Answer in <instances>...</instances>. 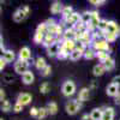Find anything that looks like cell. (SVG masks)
<instances>
[{
  "mask_svg": "<svg viewBox=\"0 0 120 120\" xmlns=\"http://www.w3.org/2000/svg\"><path fill=\"white\" fill-rule=\"evenodd\" d=\"M23 107H24L23 105H21L19 102H16L15 106H13V112H15V113H19V112L23 109Z\"/></svg>",
  "mask_w": 120,
  "mask_h": 120,
  "instance_id": "74e56055",
  "label": "cell"
},
{
  "mask_svg": "<svg viewBox=\"0 0 120 120\" xmlns=\"http://www.w3.org/2000/svg\"><path fill=\"white\" fill-rule=\"evenodd\" d=\"M58 40H59V37L56 36V35H53V34H47L46 36H45V41H43V46L46 47V48H48V47H51V46H53L54 43H58Z\"/></svg>",
  "mask_w": 120,
  "mask_h": 120,
  "instance_id": "ba28073f",
  "label": "cell"
},
{
  "mask_svg": "<svg viewBox=\"0 0 120 120\" xmlns=\"http://www.w3.org/2000/svg\"><path fill=\"white\" fill-rule=\"evenodd\" d=\"M6 64H7V63L5 61V59H4V58L1 56V58H0V71H1V72H3V70L5 68Z\"/></svg>",
  "mask_w": 120,
  "mask_h": 120,
  "instance_id": "b9f144b4",
  "label": "cell"
},
{
  "mask_svg": "<svg viewBox=\"0 0 120 120\" xmlns=\"http://www.w3.org/2000/svg\"><path fill=\"white\" fill-rule=\"evenodd\" d=\"M46 66H47V63H46L45 58L38 56V58L36 59V61H35V67L38 70V71H42V70H43Z\"/></svg>",
  "mask_w": 120,
  "mask_h": 120,
  "instance_id": "cb8c5ba5",
  "label": "cell"
},
{
  "mask_svg": "<svg viewBox=\"0 0 120 120\" xmlns=\"http://www.w3.org/2000/svg\"><path fill=\"white\" fill-rule=\"evenodd\" d=\"M60 46H61V48H64L68 54H71L76 49L77 41H73V40H63L61 43H60Z\"/></svg>",
  "mask_w": 120,
  "mask_h": 120,
  "instance_id": "52a82bcc",
  "label": "cell"
},
{
  "mask_svg": "<svg viewBox=\"0 0 120 120\" xmlns=\"http://www.w3.org/2000/svg\"><path fill=\"white\" fill-rule=\"evenodd\" d=\"M31 58V51L29 47H23L18 53V59L23 60V61H29V59Z\"/></svg>",
  "mask_w": 120,
  "mask_h": 120,
  "instance_id": "9c48e42d",
  "label": "cell"
},
{
  "mask_svg": "<svg viewBox=\"0 0 120 120\" xmlns=\"http://www.w3.org/2000/svg\"><path fill=\"white\" fill-rule=\"evenodd\" d=\"M97 88V82L96 81H91V83H90V86H89V89L91 90V89H96Z\"/></svg>",
  "mask_w": 120,
  "mask_h": 120,
  "instance_id": "f6af8a7d",
  "label": "cell"
},
{
  "mask_svg": "<svg viewBox=\"0 0 120 120\" xmlns=\"http://www.w3.org/2000/svg\"><path fill=\"white\" fill-rule=\"evenodd\" d=\"M91 47L95 49L96 52H109L111 51L109 43L106 41L105 38H100V40H95V41H93Z\"/></svg>",
  "mask_w": 120,
  "mask_h": 120,
  "instance_id": "3957f363",
  "label": "cell"
},
{
  "mask_svg": "<svg viewBox=\"0 0 120 120\" xmlns=\"http://www.w3.org/2000/svg\"><path fill=\"white\" fill-rule=\"evenodd\" d=\"M36 31L41 33V34H43V35H47V34H48V26H47V23L43 22V23H41V24H38V25H37V29H36Z\"/></svg>",
  "mask_w": 120,
  "mask_h": 120,
  "instance_id": "f546056e",
  "label": "cell"
},
{
  "mask_svg": "<svg viewBox=\"0 0 120 120\" xmlns=\"http://www.w3.org/2000/svg\"><path fill=\"white\" fill-rule=\"evenodd\" d=\"M61 91H63V95L66 96V97L72 96L76 93V84H75V82H72V81L64 82V84L61 86Z\"/></svg>",
  "mask_w": 120,
  "mask_h": 120,
  "instance_id": "277c9868",
  "label": "cell"
},
{
  "mask_svg": "<svg viewBox=\"0 0 120 120\" xmlns=\"http://www.w3.org/2000/svg\"><path fill=\"white\" fill-rule=\"evenodd\" d=\"M64 22L66 24L70 25V28H73L75 25H77L79 22H82V15L78 12H73L71 16H68L66 19H64Z\"/></svg>",
  "mask_w": 120,
  "mask_h": 120,
  "instance_id": "8992f818",
  "label": "cell"
},
{
  "mask_svg": "<svg viewBox=\"0 0 120 120\" xmlns=\"http://www.w3.org/2000/svg\"><path fill=\"white\" fill-rule=\"evenodd\" d=\"M31 100H33V96L30 95V94H28V93H21L18 95V97H17V102H19L21 105H23V106H28L30 102H31Z\"/></svg>",
  "mask_w": 120,
  "mask_h": 120,
  "instance_id": "30bf717a",
  "label": "cell"
},
{
  "mask_svg": "<svg viewBox=\"0 0 120 120\" xmlns=\"http://www.w3.org/2000/svg\"><path fill=\"white\" fill-rule=\"evenodd\" d=\"M119 89H120V86L118 85V84H114V83H111L108 86H107V89H106V93H107V95L108 96H112V97H115L120 91H119Z\"/></svg>",
  "mask_w": 120,
  "mask_h": 120,
  "instance_id": "5bb4252c",
  "label": "cell"
},
{
  "mask_svg": "<svg viewBox=\"0 0 120 120\" xmlns=\"http://www.w3.org/2000/svg\"><path fill=\"white\" fill-rule=\"evenodd\" d=\"M114 102H115V105H118V106H120V93L114 97Z\"/></svg>",
  "mask_w": 120,
  "mask_h": 120,
  "instance_id": "bcb514c9",
  "label": "cell"
},
{
  "mask_svg": "<svg viewBox=\"0 0 120 120\" xmlns=\"http://www.w3.org/2000/svg\"><path fill=\"white\" fill-rule=\"evenodd\" d=\"M83 56H84L86 60H91V59L96 58V51H95L93 47H91V48H86Z\"/></svg>",
  "mask_w": 120,
  "mask_h": 120,
  "instance_id": "d4e9b609",
  "label": "cell"
},
{
  "mask_svg": "<svg viewBox=\"0 0 120 120\" xmlns=\"http://www.w3.org/2000/svg\"><path fill=\"white\" fill-rule=\"evenodd\" d=\"M83 55H84V52L81 51V49H78V48H76L75 51L70 54V59H71L72 61H77V60H79Z\"/></svg>",
  "mask_w": 120,
  "mask_h": 120,
  "instance_id": "603a6c76",
  "label": "cell"
},
{
  "mask_svg": "<svg viewBox=\"0 0 120 120\" xmlns=\"http://www.w3.org/2000/svg\"><path fill=\"white\" fill-rule=\"evenodd\" d=\"M30 115L34 116V118H37L38 116V108L31 107V109H30Z\"/></svg>",
  "mask_w": 120,
  "mask_h": 120,
  "instance_id": "ab89813d",
  "label": "cell"
},
{
  "mask_svg": "<svg viewBox=\"0 0 120 120\" xmlns=\"http://www.w3.org/2000/svg\"><path fill=\"white\" fill-rule=\"evenodd\" d=\"M106 33H112L115 34L116 36H120V26L118 23H115L114 21H108V28Z\"/></svg>",
  "mask_w": 120,
  "mask_h": 120,
  "instance_id": "8fae6325",
  "label": "cell"
},
{
  "mask_svg": "<svg viewBox=\"0 0 120 120\" xmlns=\"http://www.w3.org/2000/svg\"><path fill=\"white\" fill-rule=\"evenodd\" d=\"M90 4L95 5V6H101V5L106 4V0H90Z\"/></svg>",
  "mask_w": 120,
  "mask_h": 120,
  "instance_id": "f35d334b",
  "label": "cell"
},
{
  "mask_svg": "<svg viewBox=\"0 0 120 120\" xmlns=\"http://www.w3.org/2000/svg\"><path fill=\"white\" fill-rule=\"evenodd\" d=\"M63 10H64V6H63V4L60 1H53L52 3V5H51V12L53 15H59V13L61 15Z\"/></svg>",
  "mask_w": 120,
  "mask_h": 120,
  "instance_id": "e0dca14e",
  "label": "cell"
},
{
  "mask_svg": "<svg viewBox=\"0 0 120 120\" xmlns=\"http://www.w3.org/2000/svg\"><path fill=\"white\" fill-rule=\"evenodd\" d=\"M3 78H4V81H5L6 83H12V82L15 81V77H12L11 75H6V76H4Z\"/></svg>",
  "mask_w": 120,
  "mask_h": 120,
  "instance_id": "60d3db41",
  "label": "cell"
},
{
  "mask_svg": "<svg viewBox=\"0 0 120 120\" xmlns=\"http://www.w3.org/2000/svg\"><path fill=\"white\" fill-rule=\"evenodd\" d=\"M11 109H12V106H11V103H10L8 100H5L4 102H1V111L3 112L7 113V112L11 111Z\"/></svg>",
  "mask_w": 120,
  "mask_h": 120,
  "instance_id": "836d02e7",
  "label": "cell"
},
{
  "mask_svg": "<svg viewBox=\"0 0 120 120\" xmlns=\"http://www.w3.org/2000/svg\"><path fill=\"white\" fill-rule=\"evenodd\" d=\"M114 108L113 107H107L103 109V114L101 120H113L114 119Z\"/></svg>",
  "mask_w": 120,
  "mask_h": 120,
  "instance_id": "2e32d148",
  "label": "cell"
},
{
  "mask_svg": "<svg viewBox=\"0 0 120 120\" xmlns=\"http://www.w3.org/2000/svg\"><path fill=\"white\" fill-rule=\"evenodd\" d=\"M52 73V67H51V65H47L42 71H41V76H43V77H48L49 75Z\"/></svg>",
  "mask_w": 120,
  "mask_h": 120,
  "instance_id": "8d00e7d4",
  "label": "cell"
},
{
  "mask_svg": "<svg viewBox=\"0 0 120 120\" xmlns=\"http://www.w3.org/2000/svg\"><path fill=\"white\" fill-rule=\"evenodd\" d=\"M76 37H77V33L73 28H66L64 30L63 40H73V41H76Z\"/></svg>",
  "mask_w": 120,
  "mask_h": 120,
  "instance_id": "4fadbf2b",
  "label": "cell"
},
{
  "mask_svg": "<svg viewBox=\"0 0 120 120\" xmlns=\"http://www.w3.org/2000/svg\"><path fill=\"white\" fill-rule=\"evenodd\" d=\"M13 68H15V72L17 73V75H21V76H23L25 72H28L29 71V63L28 61H23V60H17V61L15 63V66H13Z\"/></svg>",
  "mask_w": 120,
  "mask_h": 120,
  "instance_id": "5b68a950",
  "label": "cell"
},
{
  "mask_svg": "<svg viewBox=\"0 0 120 120\" xmlns=\"http://www.w3.org/2000/svg\"><path fill=\"white\" fill-rule=\"evenodd\" d=\"M5 90L4 89H0V101H1V102H4L5 101Z\"/></svg>",
  "mask_w": 120,
  "mask_h": 120,
  "instance_id": "ee69618b",
  "label": "cell"
},
{
  "mask_svg": "<svg viewBox=\"0 0 120 120\" xmlns=\"http://www.w3.org/2000/svg\"><path fill=\"white\" fill-rule=\"evenodd\" d=\"M46 49H47V55H48V56H51V58L58 56V54H59V52H60V43H59V42H58V43H54L53 46L48 47V48H46Z\"/></svg>",
  "mask_w": 120,
  "mask_h": 120,
  "instance_id": "9a60e30c",
  "label": "cell"
},
{
  "mask_svg": "<svg viewBox=\"0 0 120 120\" xmlns=\"http://www.w3.org/2000/svg\"><path fill=\"white\" fill-rule=\"evenodd\" d=\"M101 64L105 66L106 71H112V70H114V67H115V61H114V59L111 58V56H109L106 61H103V63H101Z\"/></svg>",
  "mask_w": 120,
  "mask_h": 120,
  "instance_id": "44dd1931",
  "label": "cell"
},
{
  "mask_svg": "<svg viewBox=\"0 0 120 120\" xmlns=\"http://www.w3.org/2000/svg\"><path fill=\"white\" fill-rule=\"evenodd\" d=\"M106 72H107V71H106V68H105V66H103L102 64H97V65H95V66L93 67V75H94L95 77H101V76H103Z\"/></svg>",
  "mask_w": 120,
  "mask_h": 120,
  "instance_id": "d6986e66",
  "label": "cell"
},
{
  "mask_svg": "<svg viewBox=\"0 0 120 120\" xmlns=\"http://www.w3.org/2000/svg\"><path fill=\"white\" fill-rule=\"evenodd\" d=\"M48 114H49V112H48L47 107H41V108H38V116H37V119L43 120Z\"/></svg>",
  "mask_w": 120,
  "mask_h": 120,
  "instance_id": "f1b7e54d",
  "label": "cell"
},
{
  "mask_svg": "<svg viewBox=\"0 0 120 120\" xmlns=\"http://www.w3.org/2000/svg\"><path fill=\"white\" fill-rule=\"evenodd\" d=\"M0 120H4V119H0Z\"/></svg>",
  "mask_w": 120,
  "mask_h": 120,
  "instance_id": "7dc6e473",
  "label": "cell"
},
{
  "mask_svg": "<svg viewBox=\"0 0 120 120\" xmlns=\"http://www.w3.org/2000/svg\"><path fill=\"white\" fill-rule=\"evenodd\" d=\"M107 28H108V21L107 19H101V22H100V24L97 26V30L98 31H102V33H106Z\"/></svg>",
  "mask_w": 120,
  "mask_h": 120,
  "instance_id": "4dcf8cb0",
  "label": "cell"
},
{
  "mask_svg": "<svg viewBox=\"0 0 120 120\" xmlns=\"http://www.w3.org/2000/svg\"><path fill=\"white\" fill-rule=\"evenodd\" d=\"M109 56H111V55H109L108 52H96V58H97L101 63L106 61V60H107Z\"/></svg>",
  "mask_w": 120,
  "mask_h": 120,
  "instance_id": "83f0119b",
  "label": "cell"
},
{
  "mask_svg": "<svg viewBox=\"0 0 120 120\" xmlns=\"http://www.w3.org/2000/svg\"><path fill=\"white\" fill-rule=\"evenodd\" d=\"M45 36L46 35H43V34H41V33H38V31H36L35 33V35H34V42L35 43H43V41H45Z\"/></svg>",
  "mask_w": 120,
  "mask_h": 120,
  "instance_id": "1f68e13d",
  "label": "cell"
},
{
  "mask_svg": "<svg viewBox=\"0 0 120 120\" xmlns=\"http://www.w3.org/2000/svg\"><path fill=\"white\" fill-rule=\"evenodd\" d=\"M81 108H82V105L78 100H70V101H67L66 105H65V111L70 115L77 114L79 111H81Z\"/></svg>",
  "mask_w": 120,
  "mask_h": 120,
  "instance_id": "7a4b0ae2",
  "label": "cell"
},
{
  "mask_svg": "<svg viewBox=\"0 0 120 120\" xmlns=\"http://www.w3.org/2000/svg\"><path fill=\"white\" fill-rule=\"evenodd\" d=\"M102 114H103L102 108H94L90 112V120H101Z\"/></svg>",
  "mask_w": 120,
  "mask_h": 120,
  "instance_id": "ffe728a7",
  "label": "cell"
},
{
  "mask_svg": "<svg viewBox=\"0 0 120 120\" xmlns=\"http://www.w3.org/2000/svg\"><path fill=\"white\" fill-rule=\"evenodd\" d=\"M90 97V89L89 88H82L81 90H79V93H78V101L79 102H85L88 101Z\"/></svg>",
  "mask_w": 120,
  "mask_h": 120,
  "instance_id": "7c38bea8",
  "label": "cell"
},
{
  "mask_svg": "<svg viewBox=\"0 0 120 120\" xmlns=\"http://www.w3.org/2000/svg\"><path fill=\"white\" fill-rule=\"evenodd\" d=\"M29 13H30L29 6L28 5H23V6H21L19 8H17L16 11H15L12 18H13V21L16 23H21V22H23L24 19L29 16Z\"/></svg>",
  "mask_w": 120,
  "mask_h": 120,
  "instance_id": "6da1fadb",
  "label": "cell"
},
{
  "mask_svg": "<svg viewBox=\"0 0 120 120\" xmlns=\"http://www.w3.org/2000/svg\"><path fill=\"white\" fill-rule=\"evenodd\" d=\"M47 109H48V112L51 115H55L58 113V103L54 101H51L47 105Z\"/></svg>",
  "mask_w": 120,
  "mask_h": 120,
  "instance_id": "484cf974",
  "label": "cell"
},
{
  "mask_svg": "<svg viewBox=\"0 0 120 120\" xmlns=\"http://www.w3.org/2000/svg\"><path fill=\"white\" fill-rule=\"evenodd\" d=\"M118 37H119V36H116L115 34H112V33H105V40H106L108 43L114 42Z\"/></svg>",
  "mask_w": 120,
  "mask_h": 120,
  "instance_id": "d6a6232c",
  "label": "cell"
},
{
  "mask_svg": "<svg viewBox=\"0 0 120 120\" xmlns=\"http://www.w3.org/2000/svg\"><path fill=\"white\" fill-rule=\"evenodd\" d=\"M1 56L5 59L6 63H12L15 60V58H16V54L13 53V51H8V49H6V51L3 53Z\"/></svg>",
  "mask_w": 120,
  "mask_h": 120,
  "instance_id": "7402d4cb",
  "label": "cell"
},
{
  "mask_svg": "<svg viewBox=\"0 0 120 120\" xmlns=\"http://www.w3.org/2000/svg\"><path fill=\"white\" fill-rule=\"evenodd\" d=\"M90 19H91V13H90V11H85V12L82 13V23L88 25V23L90 22Z\"/></svg>",
  "mask_w": 120,
  "mask_h": 120,
  "instance_id": "e575fe53",
  "label": "cell"
},
{
  "mask_svg": "<svg viewBox=\"0 0 120 120\" xmlns=\"http://www.w3.org/2000/svg\"><path fill=\"white\" fill-rule=\"evenodd\" d=\"M112 83H114V84H118V85L120 86V75H119V76H115V77L112 79Z\"/></svg>",
  "mask_w": 120,
  "mask_h": 120,
  "instance_id": "7bdbcfd3",
  "label": "cell"
},
{
  "mask_svg": "<svg viewBox=\"0 0 120 120\" xmlns=\"http://www.w3.org/2000/svg\"><path fill=\"white\" fill-rule=\"evenodd\" d=\"M40 91L42 94H47L48 91H51V85H49L48 82H43L41 85H40Z\"/></svg>",
  "mask_w": 120,
  "mask_h": 120,
  "instance_id": "d590c367",
  "label": "cell"
},
{
  "mask_svg": "<svg viewBox=\"0 0 120 120\" xmlns=\"http://www.w3.org/2000/svg\"><path fill=\"white\" fill-rule=\"evenodd\" d=\"M73 12H75V11H73V8L70 6V5H68V6H64V10H63V12H61L63 19H66L68 16H71Z\"/></svg>",
  "mask_w": 120,
  "mask_h": 120,
  "instance_id": "4316f807",
  "label": "cell"
},
{
  "mask_svg": "<svg viewBox=\"0 0 120 120\" xmlns=\"http://www.w3.org/2000/svg\"><path fill=\"white\" fill-rule=\"evenodd\" d=\"M35 81V76L31 71H28L25 72L23 76H22V82L25 84V85H29V84H33Z\"/></svg>",
  "mask_w": 120,
  "mask_h": 120,
  "instance_id": "ac0fdd59",
  "label": "cell"
}]
</instances>
